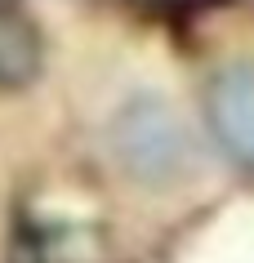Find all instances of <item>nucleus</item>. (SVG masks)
<instances>
[{"label": "nucleus", "mask_w": 254, "mask_h": 263, "mask_svg": "<svg viewBox=\"0 0 254 263\" xmlns=\"http://www.w3.org/2000/svg\"><path fill=\"white\" fill-rule=\"evenodd\" d=\"M112 143H116V156L125 161L139 179H169L179 174L187 161V134L179 116L161 103V98H139L129 103L121 116H116V129H112Z\"/></svg>", "instance_id": "1"}, {"label": "nucleus", "mask_w": 254, "mask_h": 263, "mask_svg": "<svg viewBox=\"0 0 254 263\" xmlns=\"http://www.w3.org/2000/svg\"><path fill=\"white\" fill-rule=\"evenodd\" d=\"M205 116L241 165H254V63H232L205 89Z\"/></svg>", "instance_id": "2"}, {"label": "nucleus", "mask_w": 254, "mask_h": 263, "mask_svg": "<svg viewBox=\"0 0 254 263\" xmlns=\"http://www.w3.org/2000/svg\"><path fill=\"white\" fill-rule=\"evenodd\" d=\"M45 41L23 0H0V89H23L41 76Z\"/></svg>", "instance_id": "3"}]
</instances>
